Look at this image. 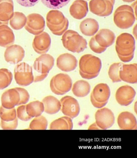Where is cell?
I'll return each instance as SVG.
<instances>
[{"label":"cell","mask_w":137,"mask_h":158,"mask_svg":"<svg viewBox=\"0 0 137 158\" xmlns=\"http://www.w3.org/2000/svg\"><path fill=\"white\" fill-rule=\"evenodd\" d=\"M27 21V18L24 14L19 12H15L12 17L9 20L11 27L15 30H21L24 27Z\"/></svg>","instance_id":"f546056e"},{"label":"cell","mask_w":137,"mask_h":158,"mask_svg":"<svg viewBox=\"0 0 137 158\" xmlns=\"http://www.w3.org/2000/svg\"><path fill=\"white\" fill-rule=\"evenodd\" d=\"M99 29V23L94 19H86L82 21L80 25L81 31L84 35L87 36H92L95 35Z\"/></svg>","instance_id":"cb8c5ba5"},{"label":"cell","mask_w":137,"mask_h":158,"mask_svg":"<svg viewBox=\"0 0 137 158\" xmlns=\"http://www.w3.org/2000/svg\"><path fill=\"white\" fill-rule=\"evenodd\" d=\"M77 64L76 58L69 53L61 54L57 59V66L62 71L66 72L73 71L76 68Z\"/></svg>","instance_id":"e0dca14e"},{"label":"cell","mask_w":137,"mask_h":158,"mask_svg":"<svg viewBox=\"0 0 137 158\" xmlns=\"http://www.w3.org/2000/svg\"><path fill=\"white\" fill-rule=\"evenodd\" d=\"M119 77L121 81L126 82V83L131 84L137 83V64H123L119 71Z\"/></svg>","instance_id":"44dd1931"},{"label":"cell","mask_w":137,"mask_h":158,"mask_svg":"<svg viewBox=\"0 0 137 158\" xmlns=\"http://www.w3.org/2000/svg\"><path fill=\"white\" fill-rule=\"evenodd\" d=\"M115 0H91L89 9L91 13L100 17H107L112 13Z\"/></svg>","instance_id":"30bf717a"},{"label":"cell","mask_w":137,"mask_h":158,"mask_svg":"<svg viewBox=\"0 0 137 158\" xmlns=\"http://www.w3.org/2000/svg\"><path fill=\"white\" fill-rule=\"evenodd\" d=\"M87 1H89V0H87Z\"/></svg>","instance_id":"7bdbcfd3"},{"label":"cell","mask_w":137,"mask_h":158,"mask_svg":"<svg viewBox=\"0 0 137 158\" xmlns=\"http://www.w3.org/2000/svg\"><path fill=\"white\" fill-rule=\"evenodd\" d=\"M79 73L83 79H91L99 75L102 62L98 57L90 54L82 56L79 61Z\"/></svg>","instance_id":"7a4b0ae2"},{"label":"cell","mask_w":137,"mask_h":158,"mask_svg":"<svg viewBox=\"0 0 137 158\" xmlns=\"http://www.w3.org/2000/svg\"><path fill=\"white\" fill-rule=\"evenodd\" d=\"M46 113L52 115L57 113L61 109L60 101L52 95L45 97L42 101Z\"/></svg>","instance_id":"484cf974"},{"label":"cell","mask_w":137,"mask_h":158,"mask_svg":"<svg viewBox=\"0 0 137 158\" xmlns=\"http://www.w3.org/2000/svg\"><path fill=\"white\" fill-rule=\"evenodd\" d=\"M118 123L121 130H136L137 129L136 118L134 114L128 111H124L119 114Z\"/></svg>","instance_id":"ffe728a7"},{"label":"cell","mask_w":137,"mask_h":158,"mask_svg":"<svg viewBox=\"0 0 137 158\" xmlns=\"http://www.w3.org/2000/svg\"><path fill=\"white\" fill-rule=\"evenodd\" d=\"M115 49L118 56L122 61H131L134 58L135 50L134 37L129 33L120 34L116 41Z\"/></svg>","instance_id":"6da1fadb"},{"label":"cell","mask_w":137,"mask_h":158,"mask_svg":"<svg viewBox=\"0 0 137 158\" xmlns=\"http://www.w3.org/2000/svg\"><path fill=\"white\" fill-rule=\"evenodd\" d=\"M88 11L87 2L84 0H76L70 8V15L77 19L80 20L85 18Z\"/></svg>","instance_id":"603a6c76"},{"label":"cell","mask_w":137,"mask_h":158,"mask_svg":"<svg viewBox=\"0 0 137 158\" xmlns=\"http://www.w3.org/2000/svg\"><path fill=\"white\" fill-rule=\"evenodd\" d=\"M51 39L50 35L46 32L35 35L32 46L34 51L39 54H46L51 46Z\"/></svg>","instance_id":"9a60e30c"},{"label":"cell","mask_w":137,"mask_h":158,"mask_svg":"<svg viewBox=\"0 0 137 158\" xmlns=\"http://www.w3.org/2000/svg\"><path fill=\"white\" fill-rule=\"evenodd\" d=\"M95 118V123L99 130L110 128L115 123L114 113L106 107L98 110L96 113Z\"/></svg>","instance_id":"7c38bea8"},{"label":"cell","mask_w":137,"mask_h":158,"mask_svg":"<svg viewBox=\"0 0 137 158\" xmlns=\"http://www.w3.org/2000/svg\"><path fill=\"white\" fill-rule=\"evenodd\" d=\"M123 1V2H134V1H135V0H122Z\"/></svg>","instance_id":"b9f144b4"},{"label":"cell","mask_w":137,"mask_h":158,"mask_svg":"<svg viewBox=\"0 0 137 158\" xmlns=\"http://www.w3.org/2000/svg\"><path fill=\"white\" fill-rule=\"evenodd\" d=\"M48 127V121L46 118L42 115L35 117L30 124L31 130H46Z\"/></svg>","instance_id":"d6a6232c"},{"label":"cell","mask_w":137,"mask_h":158,"mask_svg":"<svg viewBox=\"0 0 137 158\" xmlns=\"http://www.w3.org/2000/svg\"><path fill=\"white\" fill-rule=\"evenodd\" d=\"M62 40L65 48L72 52H81L87 48L86 39L74 30H68L65 32Z\"/></svg>","instance_id":"5b68a950"},{"label":"cell","mask_w":137,"mask_h":158,"mask_svg":"<svg viewBox=\"0 0 137 158\" xmlns=\"http://www.w3.org/2000/svg\"><path fill=\"white\" fill-rule=\"evenodd\" d=\"M0 118L1 120L5 122L11 121L17 118V113L15 108L6 109L0 107Z\"/></svg>","instance_id":"836d02e7"},{"label":"cell","mask_w":137,"mask_h":158,"mask_svg":"<svg viewBox=\"0 0 137 158\" xmlns=\"http://www.w3.org/2000/svg\"><path fill=\"white\" fill-rule=\"evenodd\" d=\"M89 45L90 49L93 52L97 53V54H101V53L104 52L106 50V49L103 48L98 44L94 39V36L90 39Z\"/></svg>","instance_id":"f35d334b"},{"label":"cell","mask_w":137,"mask_h":158,"mask_svg":"<svg viewBox=\"0 0 137 158\" xmlns=\"http://www.w3.org/2000/svg\"><path fill=\"white\" fill-rule=\"evenodd\" d=\"M72 85V80L68 75L60 73L52 78L50 87L54 94L57 95H63L70 91Z\"/></svg>","instance_id":"52a82bcc"},{"label":"cell","mask_w":137,"mask_h":158,"mask_svg":"<svg viewBox=\"0 0 137 158\" xmlns=\"http://www.w3.org/2000/svg\"><path fill=\"white\" fill-rule=\"evenodd\" d=\"M54 63V58L50 54H42L37 58L33 66L34 82L42 81L46 79Z\"/></svg>","instance_id":"277c9868"},{"label":"cell","mask_w":137,"mask_h":158,"mask_svg":"<svg viewBox=\"0 0 137 158\" xmlns=\"http://www.w3.org/2000/svg\"><path fill=\"white\" fill-rule=\"evenodd\" d=\"M25 55L23 48L19 45H12L5 50L4 57L5 61L11 64H17L22 61Z\"/></svg>","instance_id":"2e32d148"},{"label":"cell","mask_w":137,"mask_h":158,"mask_svg":"<svg viewBox=\"0 0 137 158\" xmlns=\"http://www.w3.org/2000/svg\"><path fill=\"white\" fill-rule=\"evenodd\" d=\"M90 86L88 82L84 80L77 81L73 85L72 92L75 96L83 98L87 96L90 92Z\"/></svg>","instance_id":"4316f807"},{"label":"cell","mask_w":137,"mask_h":158,"mask_svg":"<svg viewBox=\"0 0 137 158\" xmlns=\"http://www.w3.org/2000/svg\"><path fill=\"white\" fill-rule=\"evenodd\" d=\"M14 13L13 0H0V26L9 24Z\"/></svg>","instance_id":"d6986e66"},{"label":"cell","mask_w":137,"mask_h":158,"mask_svg":"<svg viewBox=\"0 0 137 158\" xmlns=\"http://www.w3.org/2000/svg\"><path fill=\"white\" fill-rule=\"evenodd\" d=\"M89 130H99V127L97 126L95 123H93L89 127Z\"/></svg>","instance_id":"60d3db41"},{"label":"cell","mask_w":137,"mask_h":158,"mask_svg":"<svg viewBox=\"0 0 137 158\" xmlns=\"http://www.w3.org/2000/svg\"><path fill=\"white\" fill-rule=\"evenodd\" d=\"M135 18L134 10L128 5H121L114 13V22L116 26L122 29L131 27L135 23Z\"/></svg>","instance_id":"8992f818"},{"label":"cell","mask_w":137,"mask_h":158,"mask_svg":"<svg viewBox=\"0 0 137 158\" xmlns=\"http://www.w3.org/2000/svg\"><path fill=\"white\" fill-rule=\"evenodd\" d=\"M15 41L13 30L7 25L0 26V46L8 47L14 44Z\"/></svg>","instance_id":"d4e9b609"},{"label":"cell","mask_w":137,"mask_h":158,"mask_svg":"<svg viewBox=\"0 0 137 158\" xmlns=\"http://www.w3.org/2000/svg\"><path fill=\"white\" fill-rule=\"evenodd\" d=\"M16 89L19 93L20 100L18 106L26 104L29 102L30 98V95L29 93L25 89L21 87H16Z\"/></svg>","instance_id":"8d00e7d4"},{"label":"cell","mask_w":137,"mask_h":158,"mask_svg":"<svg viewBox=\"0 0 137 158\" xmlns=\"http://www.w3.org/2000/svg\"><path fill=\"white\" fill-rule=\"evenodd\" d=\"M45 6L51 9H59L67 5L70 0H41Z\"/></svg>","instance_id":"e575fe53"},{"label":"cell","mask_w":137,"mask_h":158,"mask_svg":"<svg viewBox=\"0 0 137 158\" xmlns=\"http://www.w3.org/2000/svg\"><path fill=\"white\" fill-rule=\"evenodd\" d=\"M94 39L101 47L107 49L115 42V34L111 30L107 29L100 30L94 36Z\"/></svg>","instance_id":"7402d4cb"},{"label":"cell","mask_w":137,"mask_h":158,"mask_svg":"<svg viewBox=\"0 0 137 158\" xmlns=\"http://www.w3.org/2000/svg\"><path fill=\"white\" fill-rule=\"evenodd\" d=\"M110 95L111 91L107 84L100 83L93 89L90 95V101L96 108H102L107 104Z\"/></svg>","instance_id":"ba28073f"},{"label":"cell","mask_w":137,"mask_h":158,"mask_svg":"<svg viewBox=\"0 0 137 158\" xmlns=\"http://www.w3.org/2000/svg\"><path fill=\"white\" fill-rule=\"evenodd\" d=\"M61 110L62 113L71 118H74L79 115L80 107L76 99L70 96L62 98L60 101Z\"/></svg>","instance_id":"4fadbf2b"},{"label":"cell","mask_w":137,"mask_h":158,"mask_svg":"<svg viewBox=\"0 0 137 158\" xmlns=\"http://www.w3.org/2000/svg\"><path fill=\"white\" fill-rule=\"evenodd\" d=\"M20 100L19 93L15 89H9L2 94L1 98L2 106L5 108L12 109L18 106Z\"/></svg>","instance_id":"ac0fdd59"},{"label":"cell","mask_w":137,"mask_h":158,"mask_svg":"<svg viewBox=\"0 0 137 158\" xmlns=\"http://www.w3.org/2000/svg\"><path fill=\"white\" fill-rule=\"evenodd\" d=\"M135 94V89L131 86L127 85L122 86L116 92V100L121 106H129L134 101Z\"/></svg>","instance_id":"5bb4252c"},{"label":"cell","mask_w":137,"mask_h":158,"mask_svg":"<svg viewBox=\"0 0 137 158\" xmlns=\"http://www.w3.org/2000/svg\"><path fill=\"white\" fill-rule=\"evenodd\" d=\"M13 75L11 72L7 69H0V90L4 89L11 84Z\"/></svg>","instance_id":"4dcf8cb0"},{"label":"cell","mask_w":137,"mask_h":158,"mask_svg":"<svg viewBox=\"0 0 137 158\" xmlns=\"http://www.w3.org/2000/svg\"><path fill=\"white\" fill-rule=\"evenodd\" d=\"M14 77L16 82L19 85H29L34 82L32 68L26 62L18 64L15 68Z\"/></svg>","instance_id":"9c48e42d"},{"label":"cell","mask_w":137,"mask_h":158,"mask_svg":"<svg viewBox=\"0 0 137 158\" xmlns=\"http://www.w3.org/2000/svg\"><path fill=\"white\" fill-rule=\"evenodd\" d=\"M17 118L23 121H28L31 119V117L27 114L26 110V105L19 106L17 110Z\"/></svg>","instance_id":"d590c367"},{"label":"cell","mask_w":137,"mask_h":158,"mask_svg":"<svg viewBox=\"0 0 137 158\" xmlns=\"http://www.w3.org/2000/svg\"><path fill=\"white\" fill-rule=\"evenodd\" d=\"M45 28V19L40 14L31 13L27 17L25 28L30 34L38 35L43 32Z\"/></svg>","instance_id":"8fae6325"},{"label":"cell","mask_w":137,"mask_h":158,"mask_svg":"<svg viewBox=\"0 0 137 158\" xmlns=\"http://www.w3.org/2000/svg\"><path fill=\"white\" fill-rule=\"evenodd\" d=\"M26 110L28 115L33 118L42 115L44 110V107L42 102L36 101L26 105Z\"/></svg>","instance_id":"f1b7e54d"},{"label":"cell","mask_w":137,"mask_h":158,"mask_svg":"<svg viewBox=\"0 0 137 158\" xmlns=\"http://www.w3.org/2000/svg\"><path fill=\"white\" fill-rule=\"evenodd\" d=\"M18 122L17 118L11 121L5 122L1 120V127L3 130H15L18 127Z\"/></svg>","instance_id":"74e56055"},{"label":"cell","mask_w":137,"mask_h":158,"mask_svg":"<svg viewBox=\"0 0 137 158\" xmlns=\"http://www.w3.org/2000/svg\"><path fill=\"white\" fill-rule=\"evenodd\" d=\"M73 127V121L71 118L64 116L52 122L50 125V130H72Z\"/></svg>","instance_id":"83f0119b"},{"label":"cell","mask_w":137,"mask_h":158,"mask_svg":"<svg viewBox=\"0 0 137 158\" xmlns=\"http://www.w3.org/2000/svg\"><path fill=\"white\" fill-rule=\"evenodd\" d=\"M123 64L120 62L114 63L110 66L108 74L113 83H118L122 81L119 77V71Z\"/></svg>","instance_id":"1f68e13d"},{"label":"cell","mask_w":137,"mask_h":158,"mask_svg":"<svg viewBox=\"0 0 137 158\" xmlns=\"http://www.w3.org/2000/svg\"><path fill=\"white\" fill-rule=\"evenodd\" d=\"M20 5L26 7L34 6L38 3L39 0H16Z\"/></svg>","instance_id":"ab89813d"},{"label":"cell","mask_w":137,"mask_h":158,"mask_svg":"<svg viewBox=\"0 0 137 158\" xmlns=\"http://www.w3.org/2000/svg\"><path fill=\"white\" fill-rule=\"evenodd\" d=\"M46 24L48 28L56 35H62L67 30L69 22L60 10H50L46 15Z\"/></svg>","instance_id":"3957f363"}]
</instances>
